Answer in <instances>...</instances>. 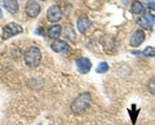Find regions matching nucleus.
<instances>
[{"label": "nucleus", "mask_w": 155, "mask_h": 125, "mask_svg": "<svg viewBox=\"0 0 155 125\" xmlns=\"http://www.w3.org/2000/svg\"><path fill=\"white\" fill-rule=\"evenodd\" d=\"M76 69L79 71V74H88L91 69H92V63L88 58L85 57H80V58L76 59Z\"/></svg>", "instance_id": "6"}, {"label": "nucleus", "mask_w": 155, "mask_h": 125, "mask_svg": "<svg viewBox=\"0 0 155 125\" xmlns=\"http://www.w3.org/2000/svg\"><path fill=\"white\" fill-rule=\"evenodd\" d=\"M47 18L49 22H58L62 18V12H61V8L58 5H52L48 8L47 11Z\"/></svg>", "instance_id": "4"}, {"label": "nucleus", "mask_w": 155, "mask_h": 125, "mask_svg": "<svg viewBox=\"0 0 155 125\" xmlns=\"http://www.w3.org/2000/svg\"><path fill=\"white\" fill-rule=\"evenodd\" d=\"M62 32V27L60 25H52L49 28H48V36L52 37V39H58L61 36Z\"/></svg>", "instance_id": "12"}, {"label": "nucleus", "mask_w": 155, "mask_h": 125, "mask_svg": "<svg viewBox=\"0 0 155 125\" xmlns=\"http://www.w3.org/2000/svg\"><path fill=\"white\" fill-rule=\"evenodd\" d=\"M23 31L22 26H19L18 23L16 22H12V23H8V25L3 28V39H9L12 36H16L18 34H21Z\"/></svg>", "instance_id": "3"}, {"label": "nucleus", "mask_w": 155, "mask_h": 125, "mask_svg": "<svg viewBox=\"0 0 155 125\" xmlns=\"http://www.w3.org/2000/svg\"><path fill=\"white\" fill-rule=\"evenodd\" d=\"M109 71V65L106 63V62H101V63H98V66H97L96 69V72L97 74H105Z\"/></svg>", "instance_id": "14"}, {"label": "nucleus", "mask_w": 155, "mask_h": 125, "mask_svg": "<svg viewBox=\"0 0 155 125\" xmlns=\"http://www.w3.org/2000/svg\"><path fill=\"white\" fill-rule=\"evenodd\" d=\"M23 59H25V63L27 67H38L39 63L41 61V53L40 49L36 46H30L28 49L25 52V56H23Z\"/></svg>", "instance_id": "2"}, {"label": "nucleus", "mask_w": 155, "mask_h": 125, "mask_svg": "<svg viewBox=\"0 0 155 125\" xmlns=\"http://www.w3.org/2000/svg\"><path fill=\"white\" fill-rule=\"evenodd\" d=\"M51 48H52V50H54L56 53H67L70 50V46L67 45V43L62 41V40H58V39H56L52 43Z\"/></svg>", "instance_id": "8"}, {"label": "nucleus", "mask_w": 155, "mask_h": 125, "mask_svg": "<svg viewBox=\"0 0 155 125\" xmlns=\"http://www.w3.org/2000/svg\"><path fill=\"white\" fill-rule=\"evenodd\" d=\"M145 37H146V35H145L143 30H137V31L133 32L132 36H130L129 44L132 46H134V48H137V46H140L145 41Z\"/></svg>", "instance_id": "7"}, {"label": "nucleus", "mask_w": 155, "mask_h": 125, "mask_svg": "<svg viewBox=\"0 0 155 125\" xmlns=\"http://www.w3.org/2000/svg\"><path fill=\"white\" fill-rule=\"evenodd\" d=\"M132 13H134V14H142L145 13V7H143V4L142 3H140V2H134L133 4H132Z\"/></svg>", "instance_id": "13"}, {"label": "nucleus", "mask_w": 155, "mask_h": 125, "mask_svg": "<svg viewBox=\"0 0 155 125\" xmlns=\"http://www.w3.org/2000/svg\"><path fill=\"white\" fill-rule=\"evenodd\" d=\"M149 90H150V93L155 95V78L150 79V81H149Z\"/></svg>", "instance_id": "16"}, {"label": "nucleus", "mask_w": 155, "mask_h": 125, "mask_svg": "<svg viewBox=\"0 0 155 125\" xmlns=\"http://www.w3.org/2000/svg\"><path fill=\"white\" fill-rule=\"evenodd\" d=\"M142 53H143L145 57H155V48L154 46H147Z\"/></svg>", "instance_id": "15"}, {"label": "nucleus", "mask_w": 155, "mask_h": 125, "mask_svg": "<svg viewBox=\"0 0 155 125\" xmlns=\"http://www.w3.org/2000/svg\"><path fill=\"white\" fill-rule=\"evenodd\" d=\"M92 103V95L89 92H84L79 94L78 97L72 101L71 103V111L74 114H81L84 112L87 108L91 106Z\"/></svg>", "instance_id": "1"}, {"label": "nucleus", "mask_w": 155, "mask_h": 125, "mask_svg": "<svg viewBox=\"0 0 155 125\" xmlns=\"http://www.w3.org/2000/svg\"><path fill=\"white\" fill-rule=\"evenodd\" d=\"M137 23L142 28H145V30H151L153 28V17H151V14H146V16L142 14Z\"/></svg>", "instance_id": "9"}, {"label": "nucleus", "mask_w": 155, "mask_h": 125, "mask_svg": "<svg viewBox=\"0 0 155 125\" xmlns=\"http://www.w3.org/2000/svg\"><path fill=\"white\" fill-rule=\"evenodd\" d=\"M25 12L28 17H36L39 16V13H40V5L38 4V2H35V0H28V2L26 3V7H25Z\"/></svg>", "instance_id": "5"}, {"label": "nucleus", "mask_w": 155, "mask_h": 125, "mask_svg": "<svg viewBox=\"0 0 155 125\" xmlns=\"http://www.w3.org/2000/svg\"><path fill=\"white\" fill-rule=\"evenodd\" d=\"M91 26V21L88 20V17H80L79 20L76 21V27H78V31L80 34H84L85 30Z\"/></svg>", "instance_id": "11"}, {"label": "nucleus", "mask_w": 155, "mask_h": 125, "mask_svg": "<svg viewBox=\"0 0 155 125\" xmlns=\"http://www.w3.org/2000/svg\"><path fill=\"white\" fill-rule=\"evenodd\" d=\"M2 3H3V7L7 9L8 12H11V13H16L18 12V2L17 0H2Z\"/></svg>", "instance_id": "10"}]
</instances>
